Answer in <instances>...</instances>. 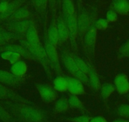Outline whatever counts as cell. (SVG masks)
<instances>
[{"mask_svg": "<svg viewBox=\"0 0 129 122\" xmlns=\"http://www.w3.org/2000/svg\"><path fill=\"white\" fill-rule=\"evenodd\" d=\"M115 89L120 95H125L129 92V80L124 73L119 74L114 79Z\"/></svg>", "mask_w": 129, "mask_h": 122, "instance_id": "4fadbf2b", "label": "cell"}, {"mask_svg": "<svg viewBox=\"0 0 129 122\" xmlns=\"http://www.w3.org/2000/svg\"><path fill=\"white\" fill-rule=\"evenodd\" d=\"M116 113L120 116L129 119V104H122L116 109Z\"/></svg>", "mask_w": 129, "mask_h": 122, "instance_id": "1f68e13d", "label": "cell"}, {"mask_svg": "<svg viewBox=\"0 0 129 122\" xmlns=\"http://www.w3.org/2000/svg\"><path fill=\"white\" fill-rule=\"evenodd\" d=\"M32 6L39 15H44L46 10L48 0H31Z\"/></svg>", "mask_w": 129, "mask_h": 122, "instance_id": "4316f807", "label": "cell"}, {"mask_svg": "<svg viewBox=\"0 0 129 122\" xmlns=\"http://www.w3.org/2000/svg\"><path fill=\"white\" fill-rule=\"evenodd\" d=\"M70 108L69 99L66 97H61L56 101L54 106V112L55 113H64Z\"/></svg>", "mask_w": 129, "mask_h": 122, "instance_id": "d4e9b609", "label": "cell"}, {"mask_svg": "<svg viewBox=\"0 0 129 122\" xmlns=\"http://www.w3.org/2000/svg\"><path fill=\"white\" fill-rule=\"evenodd\" d=\"M128 102H129V96L128 97Z\"/></svg>", "mask_w": 129, "mask_h": 122, "instance_id": "7bdbcfd3", "label": "cell"}, {"mask_svg": "<svg viewBox=\"0 0 129 122\" xmlns=\"http://www.w3.org/2000/svg\"><path fill=\"white\" fill-rule=\"evenodd\" d=\"M26 80V77L17 76L11 72L0 70V83L5 86L17 87L23 84Z\"/></svg>", "mask_w": 129, "mask_h": 122, "instance_id": "ba28073f", "label": "cell"}, {"mask_svg": "<svg viewBox=\"0 0 129 122\" xmlns=\"http://www.w3.org/2000/svg\"><path fill=\"white\" fill-rule=\"evenodd\" d=\"M21 57H22V56L20 55V54L18 53H15V52H13L8 61H9L11 64H13L18 62V61L20 60Z\"/></svg>", "mask_w": 129, "mask_h": 122, "instance_id": "8d00e7d4", "label": "cell"}, {"mask_svg": "<svg viewBox=\"0 0 129 122\" xmlns=\"http://www.w3.org/2000/svg\"><path fill=\"white\" fill-rule=\"evenodd\" d=\"M22 38H24V36L12 33L5 29L0 31V46L12 43L14 41L19 40Z\"/></svg>", "mask_w": 129, "mask_h": 122, "instance_id": "d6986e66", "label": "cell"}, {"mask_svg": "<svg viewBox=\"0 0 129 122\" xmlns=\"http://www.w3.org/2000/svg\"><path fill=\"white\" fill-rule=\"evenodd\" d=\"M68 91L71 94L75 95L85 94L84 84L75 77L68 76Z\"/></svg>", "mask_w": 129, "mask_h": 122, "instance_id": "9a60e30c", "label": "cell"}, {"mask_svg": "<svg viewBox=\"0 0 129 122\" xmlns=\"http://www.w3.org/2000/svg\"><path fill=\"white\" fill-rule=\"evenodd\" d=\"M37 90L42 100L49 104L54 101L57 97V94L53 87L48 84L38 83L36 84Z\"/></svg>", "mask_w": 129, "mask_h": 122, "instance_id": "9c48e42d", "label": "cell"}, {"mask_svg": "<svg viewBox=\"0 0 129 122\" xmlns=\"http://www.w3.org/2000/svg\"><path fill=\"white\" fill-rule=\"evenodd\" d=\"M45 38L51 44L55 46L56 47L58 45L59 41H58V32H57L56 25V20L54 18H53L51 22Z\"/></svg>", "mask_w": 129, "mask_h": 122, "instance_id": "ffe728a7", "label": "cell"}, {"mask_svg": "<svg viewBox=\"0 0 129 122\" xmlns=\"http://www.w3.org/2000/svg\"><path fill=\"white\" fill-rule=\"evenodd\" d=\"M77 14V38L82 42L85 33L90 27L92 22L94 19L90 13L82 6L79 5Z\"/></svg>", "mask_w": 129, "mask_h": 122, "instance_id": "277c9868", "label": "cell"}, {"mask_svg": "<svg viewBox=\"0 0 129 122\" xmlns=\"http://www.w3.org/2000/svg\"><path fill=\"white\" fill-rule=\"evenodd\" d=\"M56 25L57 32L58 36V45H61L66 43L69 39V31L66 23L63 20L61 15L58 17L56 20Z\"/></svg>", "mask_w": 129, "mask_h": 122, "instance_id": "7c38bea8", "label": "cell"}, {"mask_svg": "<svg viewBox=\"0 0 129 122\" xmlns=\"http://www.w3.org/2000/svg\"><path fill=\"white\" fill-rule=\"evenodd\" d=\"M11 73L17 76H25L27 71V65L25 62L19 60L12 64L10 68Z\"/></svg>", "mask_w": 129, "mask_h": 122, "instance_id": "603a6c76", "label": "cell"}, {"mask_svg": "<svg viewBox=\"0 0 129 122\" xmlns=\"http://www.w3.org/2000/svg\"><path fill=\"white\" fill-rule=\"evenodd\" d=\"M95 25L97 29L100 31H105L108 28L109 22L106 18H101L98 20H95Z\"/></svg>", "mask_w": 129, "mask_h": 122, "instance_id": "d6a6232c", "label": "cell"}, {"mask_svg": "<svg viewBox=\"0 0 129 122\" xmlns=\"http://www.w3.org/2000/svg\"><path fill=\"white\" fill-rule=\"evenodd\" d=\"M53 88L59 92H65L68 90V76L58 75L53 82Z\"/></svg>", "mask_w": 129, "mask_h": 122, "instance_id": "7402d4cb", "label": "cell"}, {"mask_svg": "<svg viewBox=\"0 0 129 122\" xmlns=\"http://www.w3.org/2000/svg\"><path fill=\"white\" fill-rule=\"evenodd\" d=\"M0 100L13 101L16 103H25V104L36 105L30 100L15 93L14 91L10 89L4 85L0 83Z\"/></svg>", "mask_w": 129, "mask_h": 122, "instance_id": "52a82bcc", "label": "cell"}, {"mask_svg": "<svg viewBox=\"0 0 129 122\" xmlns=\"http://www.w3.org/2000/svg\"><path fill=\"white\" fill-rule=\"evenodd\" d=\"M89 66V73L88 77L89 79V87L95 92H98L100 90L101 87L100 79L96 71V69L94 68V65L92 64L91 61L89 60L87 62Z\"/></svg>", "mask_w": 129, "mask_h": 122, "instance_id": "5bb4252c", "label": "cell"}, {"mask_svg": "<svg viewBox=\"0 0 129 122\" xmlns=\"http://www.w3.org/2000/svg\"><path fill=\"white\" fill-rule=\"evenodd\" d=\"M111 10L120 15H129V0H112Z\"/></svg>", "mask_w": 129, "mask_h": 122, "instance_id": "e0dca14e", "label": "cell"}, {"mask_svg": "<svg viewBox=\"0 0 129 122\" xmlns=\"http://www.w3.org/2000/svg\"><path fill=\"white\" fill-rule=\"evenodd\" d=\"M33 23L34 22L32 19L20 21H6L3 24L2 27L8 31L24 36L28 27Z\"/></svg>", "mask_w": 129, "mask_h": 122, "instance_id": "8992f818", "label": "cell"}, {"mask_svg": "<svg viewBox=\"0 0 129 122\" xmlns=\"http://www.w3.org/2000/svg\"><path fill=\"white\" fill-rule=\"evenodd\" d=\"M24 38L29 44L32 45H37L41 43L38 30L34 23L31 24L27 30L26 33H25Z\"/></svg>", "mask_w": 129, "mask_h": 122, "instance_id": "44dd1931", "label": "cell"}, {"mask_svg": "<svg viewBox=\"0 0 129 122\" xmlns=\"http://www.w3.org/2000/svg\"><path fill=\"white\" fill-rule=\"evenodd\" d=\"M44 46L53 70H54L58 75H63V71L59 63V54L57 51L56 47L51 44L46 38H44Z\"/></svg>", "mask_w": 129, "mask_h": 122, "instance_id": "5b68a950", "label": "cell"}, {"mask_svg": "<svg viewBox=\"0 0 129 122\" xmlns=\"http://www.w3.org/2000/svg\"><path fill=\"white\" fill-rule=\"evenodd\" d=\"M91 118V117L89 116V115L85 114V115L73 117V118L69 119V120L71 121L72 122H90Z\"/></svg>", "mask_w": 129, "mask_h": 122, "instance_id": "d590c367", "label": "cell"}, {"mask_svg": "<svg viewBox=\"0 0 129 122\" xmlns=\"http://www.w3.org/2000/svg\"><path fill=\"white\" fill-rule=\"evenodd\" d=\"M74 57L75 63H76L77 68H79V70L82 71L85 74H88V73H89V66H88L87 63H85L82 58H81L79 56L76 55L74 54Z\"/></svg>", "mask_w": 129, "mask_h": 122, "instance_id": "f546056e", "label": "cell"}, {"mask_svg": "<svg viewBox=\"0 0 129 122\" xmlns=\"http://www.w3.org/2000/svg\"><path fill=\"white\" fill-rule=\"evenodd\" d=\"M90 122H108V121L102 116H96L92 118Z\"/></svg>", "mask_w": 129, "mask_h": 122, "instance_id": "f35d334b", "label": "cell"}, {"mask_svg": "<svg viewBox=\"0 0 129 122\" xmlns=\"http://www.w3.org/2000/svg\"><path fill=\"white\" fill-rule=\"evenodd\" d=\"M27 0H13L10 2L5 12L0 13V22L6 21L19 7L23 5Z\"/></svg>", "mask_w": 129, "mask_h": 122, "instance_id": "ac0fdd59", "label": "cell"}, {"mask_svg": "<svg viewBox=\"0 0 129 122\" xmlns=\"http://www.w3.org/2000/svg\"><path fill=\"white\" fill-rule=\"evenodd\" d=\"M106 19L107 20L109 23L116 22L118 20V14L113 10H110L106 13Z\"/></svg>", "mask_w": 129, "mask_h": 122, "instance_id": "e575fe53", "label": "cell"}, {"mask_svg": "<svg viewBox=\"0 0 129 122\" xmlns=\"http://www.w3.org/2000/svg\"><path fill=\"white\" fill-rule=\"evenodd\" d=\"M69 103L70 104V107L74 108V109H79V110L81 111H84L85 109L82 102L79 99V97L77 95L71 94L69 96Z\"/></svg>", "mask_w": 129, "mask_h": 122, "instance_id": "83f0119b", "label": "cell"}, {"mask_svg": "<svg viewBox=\"0 0 129 122\" xmlns=\"http://www.w3.org/2000/svg\"><path fill=\"white\" fill-rule=\"evenodd\" d=\"M112 122H129V120L126 119H115Z\"/></svg>", "mask_w": 129, "mask_h": 122, "instance_id": "60d3db41", "label": "cell"}, {"mask_svg": "<svg viewBox=\"0 0 129 122\" xmlns=\"http://www.w3.org/2000/svg\"><path fill=\"white\" fill-rule=\"evenodd\" d=\"M0 121L3 122H16V119L8 110L0 104Z\"/></svg>", "mask_w": 129, "mask_h": 122, "instance_id": "f1b7e54d", "label": "cell"}, {"mask_svg": "<svg viewBox=\"0 0 129 122\" xmlns=\"http://www.w3.org/2000/svg\"><path fill=\"white\" fill-rule=\"evenodd\" d=\"M2 104L16 121L20 122L49 121L46 112L36 105L8 100H3Z\"/></svg>", "mask_w": 129, "mask_h": 122, "instance_id": "6da1fadb", "label": "cell"}, {"mask_svg": "<svg viewBox=\"0 0 129 122\" xmlns=\"http://www.w3.org/2000/svg\"><path fill=\"white\" fill-rule=\"evenodd\" d=\"M60 58L67 70L74 76L79 69L75 63L74 54L67 50L63 49L60 52Z\"/></svg>", "mask_w": 129, "mask_h": 122, "instance_id": "30bf717a", "label": "cell"}, {"mask_svg": "<svg viewBox=\"0 0 129 122\" xmlns=\"http://www.w3.org/2000/svg\"><path fill=\"white\" fill-rule=\"evenodd\" d=\"M31 12L27 6H21L6 21H20L30 19Z\"/></svg>", "mask_w": 129, "mask_h": 122, "instance_id": "2e32d148", "label": "cell"}, {"mask_svg": "<svg viewBox=\"0 0 129 122\" xmlns=\"http://www.w3.org/2000/svg\"><path fill=\"white\" fill-rule=\"evenodd\" d=\"M95 18L93 20L90 27L84 35L82 42L83 49L89 60L93 59L95 55L98 31L95 25Z\"/></svg>", "mask_w": 129, "mask_h": 122, "instance_id": "3957f363", "label": "cell"}, {"mask_svg": "<svg viewBox=\"0 0 129 122\" xmlns=\"http://www.w3.org/2000/svg\"><path fill=\"white\" fill-rule=\"evenodd\" d=\"M115 90L116 89L115 85L112 83H106L103 84L100 88V92H101V98L103 101H107L108 98L115 92Z\"/></svg>", "mask_w": 129, "mask_h": 122, "instance_id": "484cf974", "label": "cell"}, {"mask_svg": "<svg viewBox=\"0 0 129 122\" xmlns=\"http://www.w3.org/2000/svg\"><path fill=\"white\" fill-rule=\"evenodd\" d=\"M5 51H10V52L18 53L20 54L22 57L25 58V59L35 61L34 57L31 55L30 53L27 50V49H25L20 44L8 43V44L0 46V53L5 52Z\"/></svg>", "mask_w": 129, "mask_h": 122, "instance_id": "8fae6325", "label": "cell"}, {"mask_svg": "<svg viewBox=\"0 0 129 122\" xmlns=\"http://www.w3.org/2000/svg\"><path fill=\"white\" fill-rule=\"evenodd\" d=\"M118 59L129 58V39L122 45L118 51Z\"/></svg>", "mask_w": 129, "mask_h": 122, "instance_id": "4dcf8cb0", "label": "cell"}, {"mask_svg": "<svg viewBox=\"0 0 129 122\" xmlns=\"http://www.w3.org/2000/svg\"><path fill=\"white\" fill-rule=\"evenodd\" d=\"M59 0H48V3H49L51 6V8H54L56 6V3H58Z\"/></svg>", "mask_w": 129, "mask_h": 122, "instance_id": "ab89813d", "label": "cell"}, {"mask_svg": "<svg viewBox=\"0 0 129 122\" xmlns=\"http://www.w3.org/2000/svg\"><path fill=\"white\" fill-rule=\"evenodd\" d=\"M74 77L77 78V79H79L83 84L85 85H87V87H89V79L87 74H85V73H83L82 71L79 70Z\"/></svg>", "mask_w": 129, "mask_h": 122, "instance_id": "836d02e7", "label": "cell"}, {"mask_svg": "<svg viewBox=\"0 0 129 122\" xmlns=\"http://www.w3.org/2000/svg\"><path fill=\"white\" fill-rule=\"evenodd\" d=\"M61 15L63 18H67L77 12L72 0H61Z\"/></svg>", "mask_w": 129, "mask_h": 122, "instance_id": "cb8c5ba5", "label": "cell"}, {"mask_svg": "<svg viewBox=\"0 0 129 122\" xmlns=\"http://www.w3.org/2000/svg\"><path fill=\"white\" fill-rule=\"evenodd\" d=\"M19 44L23 46L34 57L36 62L39 63L43 66L47 78L49 81L52 80L53 77V72H52V67L50 64L48 57L47 56L45 48L44 46L40 43L37 45H32L29 44L25 38H22L18 40Z\"/></svg>", "mask_w": 129, "mask_h": 122, "instance_id": "7a4b0ae2", "label": "cell"}, {"mask_svg": "<svg viewBox=\"0 0 129 122\" xmlns=\"http://www.w3.org/2000/svg\"><path fill=\"white\" fill-rule=\"evenodd\" d=\"M4 29V28H3V27H2V26L1 24H0V31H2V30Z\"/></svg>", "mask_w": 129, "mask_h": 122, "instance_id": "b9f144b4", "label": "cell"}, {"mask_svg": "<svg viewBox=\"0 0 129 122\" xmlns=\"http://www.w3.org/2000/svg\"><path fill=\"white\" fill-rule=\"evenodd\" d=\"M8 4H9V3L7 1H3L0 3V13L5 12L6 10L8 8Z\"/></svg>", "mask_w": 129, "mask_h": 122, "instance_id": "74e56055", "label": "cell"}]
</instances>
